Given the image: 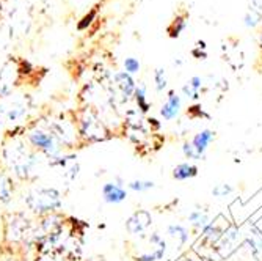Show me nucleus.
Returning <instances> with one entry per match:
<instances>
[{
	"label": "nucleus",
	"mask_w": 262,
	"mask_h": 261,
	"mask_svg": "<svg viewBox=\"0 0 262 261\" xmlns=\"http://www.w3.org/2000/svg\"><path fill=\"white\" fill-rule=\"evenodd\" d=\"M44 159L24 137L4 138L0 145V169L10 173L16 183H35Z\"/></svg>",
	"instance_id": "nucleus-1"
},
{
	"label": "nucleus",
	"mask_w": 262,
	"mask_h": 261,
	"mask_svg": "<svg viewBox=\"0 0 262 261\" xmlns=\"http://www.w3.org/2000/svg\"><path fill=\"white\" fill-rule=\"evenodd\" d=\"M27 212L33 217H44L60 212L63 206V194L57 187L51 186H32L27 189L22 198Z\"/></svg>",
	"instance_id": "nucleus-2"
},
{
	"label": "nucleus",
	"mask_w": 262,
	"mask_h": 261,
	"mask_svg": "<svg viewBox=\"0 0 262 261\" xmlns=\"http://www.w3.org/2000/svg\"><path fill=\"white\" fill-rule=\"evenodd\" d=\"M74 120H76V126L79 131L82 147L83 145H93V144H101V142L110 140L113 137L110 129L99 118L98 112L90 106L79 109L74 113Z\"/></svg>",
	"instance_id": "nucleus-3"
},
{
	"label": "nucleus",
	"mask_w": 262,
	"mask_h": 261,
	"mask_svg": "<svg viewBox=\"0 0 262 261\" xmlns=\"http://www.w3.org/2000/svg\"><path fill=\"white\" fill-rule=\"evenodd\" d=\"M24 138L27 140V144L35 151L42 154L46 159H54L64 151L63 147L60 145V142L55 138V135L46 128L42 118L35 120V122H30L27 125Z\"/></svg>",
	"instance_id": "nucleus-4"
},
{
	"label": "nucleus",
	"mask_w": 262,
	"mask_h": 261,
	"mask_svg": "<svg viewBox=\"0 0 262 261\" xmlns=\"http://www.w3.org/2000/svg\"><path fill=\"white\" fill-rule=\"evenodd\" d=\"M46 128L49 129L55 138L60 142L64 151H73L76 148H82V142L79 137V131L76 126L74 115H57V116H47L42 118Z\"/></svg>",
	"instance_id": "nucleus-5"
},
{
	"label": "nucleus",
	"mask_w": 262,
	"mask_h": 261,
	"mask_svg": "<svg viewBox=\"0 0 262 261\" xmlns=\"http://www.w3.org/2000/svg\"><path fill=\"white\" fill-rule=\"evenodd\" d=\"M30 110H32V101H30V98H26V96L19 98V99H13L5 104H0V115L4 116V120L8 128L27 126L30 123L29 122Z\"/></svg>",
	"instance_id": "nucleus-6"
},
{
	"label": "nucleus",
	"mask_w": 262,
	"mask_h": 261,
	"mask_svg": "<svg viewBox=\"0 0 262 261\" xmlns=\"http://www.w3.org/2000/svg\"><path fill=\"white\" fill-rule=\"evenodd\" d=\"M20 77V68L13 63V60L7 62L0 69V99L10 98L14 91Z\"/></svg>",
	"instance_id": "nucleus-7"
},
{
	"label": "nucleus",
	"mask_w": 262,
	"mask_h": 261,
	"mask_svg": "<svg viewBox=\"0 0 262 261\" xmlns=\"http://www.w3.org/2000/svg\"><path fill=\"white\" fill-rule=\"evenodd\" d=\"M101 195L104 203L107 205H121L127 198V189L123 184H118L116 181H108L102 186Z\"/></svg>",
	"instance_id": "nucleus-8"
},
{
	"label": "nucleus",
	"mask_w": 262,
	"mask_h": 261,
	"mask_svg": "<svg viewBox=\"0 0 262 261\" xmlns=\"http://www.w3.org/2000/svg\"><path fill=\"white\" fill-rule=\"evenodd\" d=\"M151 224H152V217L149 212L145 209H140V211L134 212V214L127 219L126 230L130 234H141Z\"/></svg>",
	"instance_id": "nucleus-9"
},
{
	"label": "nucleus",
	"mask_w": 262,
	"mask_h": 261,
	"mask_svg": "<svg viewBox=\"0 0 262 261\" xmlns=\"http://www.w3.org/2000/svg\"><path fill=\"white\" fill-rule=\"evenodd\" d=\"M16 181L14 178L0 169V205H10L16 195Z\"/></svg>",
	"instance_id": "nucleus-10"
},
{
	"label": "nucleus",
	"mask_w": 262,
	"mask_h": 261,
	"mask_svg": "<svg viewBox=\"0 0 262 261\" xmlns=\"http://www.w3.org/2000/svg\"><path fill=\"white\" fill-rule=\"evenodd\" d=\"M113 85L116 90H120L121 93V98L123 101H127L134 96L135 93V81L132 79V76H129L127 73H124V71H120V73H116L113 76Z\"/></svg>",
	"instance_id": "nucleus-11"
},
{
	"label": "nucleus",
	"mask_w": 262,
	"mask_h": 261,
	"mask_svg": "<svg viewBox=\"0 0 262 261\" xmlns=\"http://www.w3.org/2000/svg\"><path fill=\"white\" fill-rule=\"evenodd\" d=\"M181 110V98L178 96V93L174 90H171L168 93V98H166L165 104L160 109V116L166 122H171L179 115Z\"/></svg>",
	"instance_id": "nucleus-12"
},
{
	"label": "nucleus",
	"mask_w": 262,
	"mask_h": 261,
	"mask_svg": "<svg viewBox=\"0 0 262 261\" xmlns=\"http://www.w3.org/2000/svg\"><path fill=\"white\" fill-rule=\"evenodd\" d=\"M213 138H215V132L210 131V129H204V131L198 132V134L193 137V140H192V147H193L195 151L203 157L204 153H206V150H207V147L210 145V142H212Z\"/></svg>",
	"instance_id": "nucleus-13"
},
{
	"label": "nucleus",
	"mask_w": 262,
	"mask_h": 261,
	"mask_svg": "<svg viewBox=\"0 0 262 261\" xmlns=\"http://www.w3.org/2000/svg\"><path fill=\"white\" fill-rule=\"evenodd\" d=\"M196 175H198V167L193 164H188V162H182V164L176 165L173 170V178L178 181H187Z\"/></svg>",
	"instance_id": "nucleus-14"
},
{
	"label": "nucleus",
	"mask_w": 262,
	"mask_h": 261,
	"mask_svg": "<svg viewBox=\"0 0 262 261\" xmlns=\"http://www.w3.org/2000/svg\"><path fill=\"white\" fill-rule=\"evenodd\" d=\"M134 98H135L137 106H138L141 113H146L151 109V103L148 101V96H146V85H143V84L137 85L135 93H134Z\"/></svg>",
	"instance_id": "nucleus-15"
},
{
	"label": "nucleus",
	"mask_w": 262,
	"mask_h": 261,
	"mask_svg": "<svg viewBox=\"0 0 262 261\" xmlns=\"http://www.w3.org/2000/svg\"><path fill=\"white\" fill-rule=\"evenodd\" d=\"M60 175H61V178L66 183H74L79 178V175H80V164H79V160L69 164L68 167L60 170Z\"/></svg>",
	"instance_id": "nucleus-16"
},
{
	"label": "nucleus",
	"mask_w": 262,
	"mask_h": 261,
	"mask_svg": "<svg viewBox=\"0 0 262 261\" xmlns=\"http://www.w3.org/2000/svg\"><path fill=\"white\" fill-rule=\"evenodd\" d=\"M154 187H156V183L148 181V179H134V181L127 183V189L129 191H134V192H146Z\"/></svg>",
	"instance_id": "nucleus-17"
},
{
	"label": "nucleus",
	"mask_w": 262,
	"mask_h": 261,
	"mask_svg": "<svg viewBox=\"0 0 262 261\" xmlns=\"http://www.w3.org/2000/svg\"><path fill=\"white\" fill-rule=\"evenodd\" d=\"M168 233L171 234V236H178V238L181 239V244H185L187 241H188V233H187V230L184 228V227H181V225H170L168 227Z\"/></svg>",
	"instance_id": "nucleus-18"
},
{
	"label": "nucleus",
	"mask_w": 262,
	"mask_h": 261,
	"mask_svg": "<svg viewBox=\"0 0 262 261\" xmlns=\"http://www.w3.org/2000/svg\"><path fill=\"white\" fill-rule=\"evenodd\" d=\"M140 68H141V65H140V62H138L137 58L129 57V58L124 60V73H127L129 76L137 74L138 71H140Z\"/></svg>",
	"instance_id": "nucleus-19"
},
{
	"label": "nucleus",
	"mask_w": 262,
	"mask_h": 261,
	"mask_svg": "<svg viewBox=\"0 0 262 261\" xmlns=\"http://www.w3.org/2000/svg\"><path fill=\"white\" fill-rule=\"evenodd\" d=\"M154 82H156V88L157 91H163L166 87V74H165V69L157 68L154 71Z\"/></svg>",
	"instance_id": "nucleus-20"
},
{
	"label": "nucleus",
	"mask_w": 262,
	"mask_h": 261,
	"mask_svg": "<svg viewBox=\"0 0 262 261\" xmlns=\"http://www.w3.org/2000/svg\"><path fill=\"white\" fill-rule=\"evenodd\" d=\"M188 220L192 222V225L195 227H206L207 225V217L204 214H201V211H193V212H190V216H188Z\"/></svg>",
	"instance_id": "nucleus-21"
},
{
	"label": "nucleus",
	"mask_w": 262,
	"mask_h": 261,
	"mask_svg": "<svg viewBox=\"0 0 262 261\" xmlns=\"http://www.w3.org/2000/svg\"><path fill=\"white\" fill-rule=\"evenodd\" d=\"M231 192H232V187L228 186V184H219V186H215L212 189V194L215 197H226Z\"/></svg>",
	"instance_id": "nucleus-22"
},
{
	"label": "nucleus",
	"mask_w": 262,
	"mask_h": 261,
	"mask_svg": "<svg viewBox=\"0 0 262 261\" xmlns=\"http://www.w3.org/2000/svg\"><path fill=\"white\" fill-rule=\"evenodd\" d=\"M33 261H68L63 255L47 253V255H35Z\"/></svg>",
	"instance_id": "nucleus-23"
},
{
	"label": "nucleus",
	"mask_w": 262,
	"mask_h": 261,
	"mask_svg": "<svg viewBox=\"0 0 262 261\" xmlns=\"http://www.w3.org/2000/svg\"><path fill=\"white\" fill-rule=\"evenodd\" d=\"M182 153L188 159H201V156L195 151V148L192 147V144H188V142H185V144L182 145Z\"/></svg>",
	"instance_id": "nucleus-24"
},
{
	"label": "nucleus",
	"mask_w": 262,
	"mask_h": 261,
	"mask_svg": "<svg viewBox=\"0 0 262 261\" xmlns=\"http://www.w3.org/2000/svg\"><path fill=\"white\" fill-rule=\"evenodd\" d=\"M184 27H185V21L184 19H174L173 26L170 27V35L171 36H178L184 30Z\"/></svg>",
	"instance_id": "nucleus-25"
},
{
	"label": "nucleus",
	"mask_w": 262,
	"mask_h": 261,
	"mask_svg": "<svg viewBox=\"0 0 262 261\" xmlns=\"http://www.w3.org/2000/svg\"><path fill=\"white\" fill-rule=\"evenodd\" d=\"M94 16H96V13H94V11H91L90 14H86V16H83V19L79 22V26H77V29L79 30H85L88 26H90V24L93 22V19H94Z\"/></svg>",
	"instance_id": "nucleus-26"
},
{
	"label": "nucleus",
	"mask_w": 262,
	"mask_h": 261,
	"mask_svg": "<svg viewBox=\"0 0 262 261\" xmlns=\"http://www.w3.org/2000/svg\"><path fill=\"white\" fill-rule=\"evenodd\" d=\"M187 85L193 90V93L198 94V90L201 88V77H200V76H193L192 79H190V81L187 82Z\"/></svg>",
	"instance_id": "nucleus-27"
},
{
	"label": "nucleus",
	"mask_w": 262,
	"mask_h": 261,
	"mask_svg": "<svg viewBox=\"0 0 262 261\" xmlns=\"http://www.w3.org/2000/svg\"><path fill=\"white\" fill-rule=\"evenodd\" d=\"M0 261H22V259L14 256V255H10V256H2V258H0Z\"/></svg>",
	"instance_id": "nucleus-28"
},
{
	"label": "nucleus",
	"mask_w": 262,
	"mask_h": 261,
	"mask_svg": "<svg viewBox=\"0 0 262 261\" xmlns=\"http://www.w3.org/2000/svg\"><path fill=\"white\" fill-rule=\"evenodd\" d=\"M148 122H149V126H151V125L154 126V129H159V128H160V123H157V120H156V118H149Z\"/></svg>",
	"instance_id": "nucleus-29"
},
{
	"label": "nucleus",
	"mask_w": 262,
	"mask_h": 261,
	"mask_svg": "<svg viewBox=\"0 0 262 261\" xmlns=\"http://www.w3.org/2000/svg\"><path fill=\"white\" fill-rule=\"evenodd\" d=\"M163 261H168V259H163Z\"/></svg>",
	"instance_id": "nucleus-30"
}]
</instances>
